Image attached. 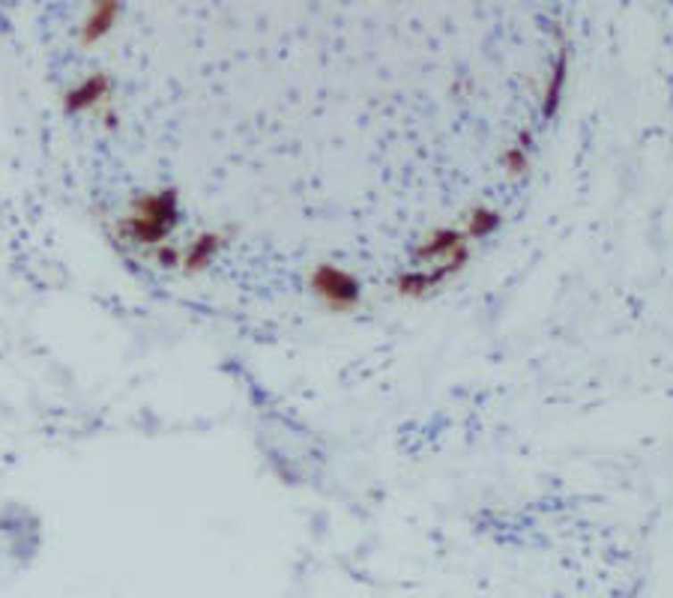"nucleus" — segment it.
<instances>
[{"mask_svg": "<svg viewBox=\"0 0 673 598\" xmlns=\"http://www.w3.org/2000/svg\"><path fill=\"white\" fill-rule=\"evenodd\" d=\"M527 165H530V138H521L518 141V147L509 150L506 170L512 177H521V174H527Z\"/></svg>", "mask_w": 673, "mask_h": 598, "instance_id": "obj_9", "label": "nucleus"}, {"mask_svg": "<svg viewBox=\"0 0 673 598\" xmlns=\"http://www.w3.org/2000/svg\"><path fill=\"white\" fill-rule=\"evenodd\" d=\"M464 249V234L461 230H453V228H443L437 230L428 243H422L420 249H416V258L420 261H449L453 254H458Z\"/></svg>", "mask_w": 673, "mask_h": 598, "instance_id": "obj_4", "label": "nucleus"}, {"mask_svg": "<svg viewBox=\"0 0 673 598\" xmlns=\"http://www.w3.org/2000/svg\"><path fill=\"white\" fill-rule=\"evenodd\" d=\"M177 225V195L159 192L153 198H144L135 207V216L126 221L129 234L141 243H159L174 230Z\"/></svg>", "mask_w": 673, "mask_h": 598, "instance_id": "obj_1", "label": "nucleus"}, {"mask_svg": "<svg viewBox=\"0 0 673 598\" xmlns=\"http://www.w3.org/2000/svg\"><path fill=\"white\" fill-rule=\"evenodd\" d=\"M105 90V84H102V79H96V81H87L84 87L75 93V96L70 99V105L72 108H84V105H90V102H96L99 99V93Z\"/></svg>", "mask_w": 673, "mask_h": 598, "instance_id": "obj_10", "label": "nucleus"}, {"mask_svg": "<svg viewBox=\"0 0 673 598\" xmlns=\"http://www.w3.org/2000/svg\"><path fill=\"white\" fill-rule=\"evenodd\" d=\"M497 228H500V216H497V212L479 207L470 216V221H467V234L464 237H488Z\"/></svg>", "mask_w": 673, "mask_h": 598, "instance_id": "obj_8", "label": "nucleus"}, {"mask_svg": "<svg viewBox=\"0 0 673 598\" xmlns=\"http://www.w3.org/2000/svg\"><path fill=\"white\" fill-rule=\"evenodd\" d=\"M467 263V249H461L458 254H453L449 261H443L440 267H434L431 272H404V276H398V281H395V290L398 294H404V296H422L425 290H431V287H437L443 278H449V276H455L458 270H461Z\"/></svg>", "mask_w": 673, "mask_h": 598, "instance_id": "obj_3", "label": "nucleus"}, {"mask_svg": "<svg viewBox=\"0 0 673 598\" xmlns=\"http://www.w3.org/2000/svg\"><path fill=\"white\" fill-rule=\"evenodd\" d=\"M563 84H566V51H560L557 63H553V72H551V81H548V90H544V102H542V117L544 120L553 117L560 99H563Z\"/></svg>", "mask_w": 673, "mask_h": 598, "instance_id": "obj_6", "label": "nucleus"}, {"mask_svg": "<svg viewBox=\"0 0 673 598\" xmlns=\"http://www.w3.org/2000/svg\"><path fill=\"white\" fill-rule=\"evenodd\" d=\"M219 249H221V237H219V234H201V237L192 243V249H189V254H186V261H183L186 272H201V270H207L210 263H212V258H216Z\"/></svg>", "mask_w": 673, "mask_h": 598, "instance_id": "obj_5", "label": "nucleus"}, {"mask_svg": "<svg viewBox=\"0 0 673 598\" xmlns=\"http://www.w3.org/2000/svg\"><path fill=\"white\" fill-rule=\"evenodd\" d=\"M312 287L314 294L336 311H351L353 305L360 303V281H356L351 272L332 267V263H323V267L314 270Z\"/></svg>", "mask_w": 673, "mask_h": 598, "instance_id": "obj_2", "label": "nucleus"}, {"mask_svg": "<svg viewBox=\"0 0 673 598\" xmlns=\"http://www.w3.org/2000/svg\"><path fill=\"white\" fill-rule=\"evenodd\" d=\"M114 12H117V0H96V4H93V15H90L87 28H84V39L87 42L99 39L102 33L111 28V21H114Z\"/></svg>", "mask_w": 673, "mask_h": 598, "instance_id": "obj_7", "label": "nucleus"}]
</instances>
